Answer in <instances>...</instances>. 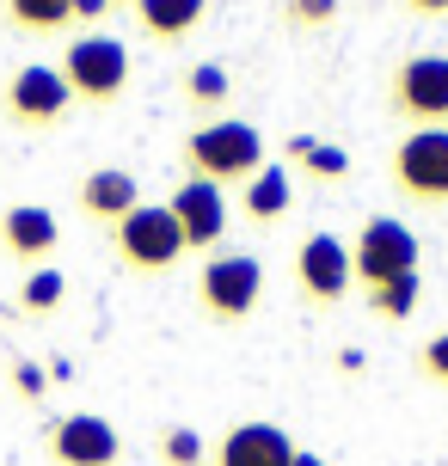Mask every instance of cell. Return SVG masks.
Instances as JSON below:
<instances>
[{
  "mask_svg": "<svg viewBox=\"0 0 448 466\" xmlns=\"http://www.w3.org/2000/svg\"><path fill=\"white\" fill-rule=\"evenodd\" d=\"M264 301V264L252 252H209L197 270V307L215 326H246Z\"/></svg>",
  "mask_w": 448,
  "mask_h": 466,
  "instance_id": "3",
  "label": "cell"
},
{
  "mask_svg": "<svg viewBox=\"0 0 448 466\" xmlns=\"http://www.w3.org/2000/svg\"><path fill=\"white\" fill-rule=\"evenodd\" d=\"M295 289H301L307 307L331 313V307L356 289V277H351V239H338V233H326V228L307 233L301 246H295Z\"/></svg>",
  "mask_w": 448,
  "mask_h": 466,
  "instance_id": "9",
  "label": "cell"
},
{
  "mask_svg": "<svg viewBox=\"0 0 448 466\" xmlns=\"http://www.w3.org/2000/svg\"><path fill=\"white\" fill-rule=\"evenodd\" d=\"M111 252L129 277H166L172 264H185V233H178L166 203H136L111 228Z\"/></svg>",
  "mask_w": 448,
  "mask_h": 466,
  "instance_id": "4",
  "label": "cell"
},
{
  "mask_svg": "<svg viewBox=\"0 0 448 466\" xmlns=\"http://www.w3.org/2000/svg\"><path fill=\"white\" fill-rule=\"evenodd\" d=\"M62 301H68V277H62L56 264L25 270V282H19V313H25V319H49Z\"/></svg>",
  "mask_w": 448,
  "mask_h": 466,
  "instance_id": "21",
  "label": "cell"
},
{
  "mask_svg": "<svg viewBox=\"0 0 448 466\" xmlns=\"http://www.w3.org/2000/svg\"><path fill=\"white\" fill-rule=\"evenodd\" d=\"M209 19V0H136V25H142L148 44L178 49L190 44V31Z\"/></svg>",
  "mask_w": 448,
  "mask_h": 466,
  "instance_id": "16",
  "label": "cell"
},
{
  "mask_svg": "<svg viewBox=\"0 0 448 466\" xmlns=\"http://www.w3.org/2000/svg\"><path fill=\"white\" fill-rule=\"evenodd\" d=\"M418 301H424V277H400V282H381V289H362V307H369L375 319H387V326L412 319Z\"/></svg>",
  "mask_w": 448,
  "mask_h": 466,
  "instance_id": "20",
  "label": "cell"
},
{
  "mask_svg": "<svg viewBox=\"0 0 448 466\" xmlns=\"http://www.w3.org/2000/svg\"><path fill=\"white\" fill-rule=\"evenodd\" d=\"M289 209H295V178H289L283 160H264V172H252V178L239 185V215H246L252 228L270 233Z\"/></svg>",
  "mask_w": 448,
  "mask_h": 466,
  "instance_id": "15",
  "label": "cell"
},
{
  "mask_svg": "<svg viewBox=\"0 0 448 466\" xmlns=\"http://www.w3.org/2000/svg\"><path fill=\"white\" fill-rule=\"evenodd\" d=\"M111 6H136V0H111Z\"/></svg>",
  "mask_w": 448,
  "mask_h": 466,
  "instance_id": "29",
  "label": "cell"
},
{
  "mask_svg": "<svg viewBox=\"0 0 448 466\" xmlns=\"http://www.w3.org/2000/svg\"><path fill=\"white\" fill-rule=\"evenodd\" d=\"M289 461H295V436H289L283 423H264V418L234 423L209 448V466H289Z\"/></svg>",
  "mask_w": 448,
  "mask_h": 466,
  "instance_id": "13",
  "label": "cell"
},
{
  "mask_svg": "<svg viewBox=\"0 0 448 466\" xmlns=\"http://www.w3.org/2000/svg\"><path fill=\"white\" fill-rule=\"evenodd\" d=\"M44 369H37V362H31V356H19V362H13V393L25 399V405H37V399H44Z\"/></svg>",
  "mask_w": 448,
  "mask_h": 466,
  "instance_id": "25",
  "label": "cell"
},
{
  "mask_svg": "<svg viewBox=\"0 0 448 466\" xmlns=\"http://www.w3.org/2000/svg\"><path fill=\"white\" fill-rule=\"evenodd\" d=\"M68 111H74V93H68V80H62V68H49V62H25L0 86V116L13 129L44 136V129H62Z\"/></svg>",
  "mask_w": 448,
  "mask_h": 466,
  "instance_id": "5",
  "label": "cell"
},
{
  "mask_svg": "<svg viewBox=\"0 0 448 466\" xmlns=\"http://www.w3.org/2000/svg\"><path fill=\"white\" fill-rule=\"evenodd\" d=\"M105 13H111V0H74V25H87V31H93Z\"/></svg>",
  "mask_w": 448,
  "mask_h": 466,
  "instance_id": "26",
  "label": "cell"
},
{
  "mask_svg": "<svg viewBox=\"0 0 448 466\" xmlns=\"http://www.w3.org/2000/svg\"><path fill=\"white\" fill-rule=\"evenodd\" d=\"M351 277L362 282V289L418 277V239H412V228L393 221V215H369L351 239Z\"/></svg>",
  "mask_w": 448,
  "mask_h": 466,
  "instance_id": "8",
  "label": "cell"
},
{
  "mask_svg": "<svg viewBox=\"0 0 448 466\" xmlns=\"http://www.w3.org/2000/svg\"><path fill=\"white\" fill-rule=\"evenodd\" d=\"M387 178L412 209H448V129H405Z\"/></svg>",
  "mask_w": 448,
  "mask_h": 466,
  "instance_id": "6",
  "label": "cell"
},
{
  "mask_svg": "<svg viewBox=\"0 0 448 466\" xmlns=\"http://www.w3.org/2000/svg\"><path fill=\"white\" fill-rule=\"evenodd\" d=\"M289 466H326V461H320L313 448H295V461H289Z\"/></svg>",
  "mask_w": 448,
  "mask_h": 466,
  "instance_id": "28",
  "label": "cell"
},
{
  "mask_svg": "<svg viewBox=\"0 0 448 466\" xmlns=\"http://www.w3.org/2000/svg\"><path fill=\"white\" fill-rule=\"evenodd\" d=\"M56 68L68 80L74 105L105 111V105H117V98L129 93V44H123V37H105V31H80V37L62 49Z\"/></svg>",
  "mask_w": 448,
  "mask_h": 466,
  "instance_id": "2",
  "label": "cell"
},
{
  "mask_svg": "<svg viewBox=\"0 0 448 466\" xmlns=\"http://www.w3.org/2000/svg\"><path fill=\"white\" fill-rule=\"evenodd\" d=\"M74 203H80L87 221H98V228L111 233L123 215L142 203V178H136L129 166H93V172L80 178V190H74Z\"/></svg>",
  "mask_w": 448,
  "mask_h": 466,
  "instance_id": "14",
  "label": "cell"
},
{
  "mask_svg": "<svg viewBox=\"0 0 448 466\" xmlns=\"http://www.w3.org/2000/svg\"><path fill=\"white\" fill-rule=\"evenodd\" d=\"M418 374H424L430 387H448V331L424 338V350H418Z\"/></svg>",
  "mask_w": 448,
  "mask_h": 466,
  "instance_id": "24",
  "label": "cell"
},
{
  "mask_svg": "<svg viewBox=\"0 0 448 466\" xmlns=\"http://www.w3.org/2000/svg\"><path fill=\"white\" fill-rule=\"evenodd\" d=\"M154 454H160V466H209V442L190 423H166L154 436Z\"/></svg>",
  "mask_w": 448,
  "mask_h": 466,
  "instance_id": "22",
  "label": "cell"
},
{
  "mask_svg": "<svg viewBox=\"0 0 448 466\" xmlns=\"http://www.w3.org/2000/svg\"><path fill=\"white\" fill-rule=\"evenodd\" d=\"M405 13H418V19H448V0H405Z\"/></svg>",
  "mask_w": 448,
  "mask_h": 466,
  "instance_id": "27",
  "label": "cell"
},
{
  "mask_svg": "<svg viewBox=\"0 0 448 466\" xmlns=\"http://www.w3.org/2000/svg\"><path fill=\"white\" fill-rule=\"evenodd\" d=\"M178 93H185V105L197 116H221V105L234 98V74L221 68V62H197V68H185V80H178Z\"/></svg>",
  "mask_w": 448,
  "mask_h": 466,
  "instance_id": "18",
  "label": "cell"
},
{
  "mask_svg": "<svg viewBox=\"0 0 448 466\" xmlns=\"http://www.w3.org/2000/svg\"><path fill=\"white\" fill-rule=\"evenodd\" d=\"M166 209L185 233V252H215L228 239V190L209 178H185V185L166 197Z\"/></svg>",
  "mask_w": 448,
  "mask_h": 466,
  "instance_id": "11",
  "label": "cell"
},
{
  "mask_svg": "<svg viewBox=\"0 0 448 466\" xmlns=\"http://www.w3.org/2000/svg\"><path fill=\"white\" fill-rule=\"evenodd\" d=\"M56 246H62V221H56L44 203H13V209H0V252L13 258V264L44 270Z\"/></svg>",
  "mask_w": 448,
  "mask_h": 466,
  "instance_id": "12",
  "label": "cell"
},
{
  "mask_svg": "<svg viewBox=\"0 0 448 466\" xmlns=\"http://www.w3.org/2000/svg\"><path fill=\"white\" fill-rule=\"evenodd\" d=\"M387 111L405 129H448V56H405L387 80Z\"/></svg>",
  "mask_w": 448,
  "mask_h": 466,
  "instance_id": "7",
  "label": "cell"
},
{
  "mask_svg": "<svg viewBox=\"0 0 448 466\" xmlns=\"http://www.w3.org/2000/svg\"><path fill=\"white\" fill-rule=\"evenodd\" d=\"M283 166H295L307 185H320V190L351 178V154H344L338 141H320V136H289L283 141Z\"/></svg>",
  "mask_w": 448,
  "mask_h": 466,
  "instance_id": "17",
  "label": "cell"
},
{
  "mask_svg": "<svg viewBox=\"0 0 448 466\" xmlns=\"http://www.w3.org/2000/svg\"><path fill=\"white\" fill-rule=\"evenodd\" d=\"M338 13H344V0H283V25L289 31H331L338 25Z\"/></svg>",
  "mask_w": 448,
  "mask_h": 466,
  "instance_id": "23",
  "label": "cell"
},
{
  "mask_svg": "<svg viewBox=\"0 0 448 466\" xmlns=\"http://www.w3.org/2000/svg\"><path fill=\"white\" fill-rule=\"evenodd\" d=\"M0 13L25 37H56L74 25V0H0Z\"/></svg>",
  "mask_w": 448,
  "mask_h": 466,
  "instance_id": "19",
  "label": "cell"
},
{
  "mask_svg": "<svg viewBox=\"0 0 448 466\" xmlns=\"http://www.w3.org/2000/svg\"><path fill=\"white\" fill-rule=\"evenodd\" d=\"M49 466H117L123 461V436L111 418L98 411H68V418L49 423Z\"/></svg>",
  "mask_w": 448,
  "mask_h": 466,
  "instance_id": "10",
  "label": "cell"
},
{
  "mask_svg": "<svg viewBox=\"0 0 448 466\" xmlns=\"http://www.w3.org/2000/svg\"><path fill=\"white\" fill-rule=\"evenodd\" d=\"M185 160V178H209V185H246L252 172H264V136L239 116H215V123H197L178 147Z\"/></svg>",
  "mask_w": 448,
  "mask_h": 466,
  "instance_id": "1",
  "label": "cell"
}]
</instances>
